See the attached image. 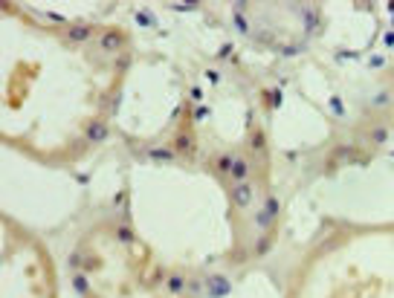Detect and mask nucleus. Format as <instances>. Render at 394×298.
<instances>
[{"instance_id": "1", "label": "nucleus", "mask_w": 394, "mask_h": 298, "mask_svg": "<svg viewBox=\"0 0 394 298\" xmlns=\"http://www.w3.org/2000/svg\"><path fill=\"white\" fill-rule=\"evenodd\" d=\"M357 157H359V151L354 148V145H339V148H334L331 154H327L324 171H334V168H339V165H348V162H354Z\"/></svg>"}, {"instance_id": "2", "label": "nucleus", "mask_w": 394, "mask_h": 298, "mask_svg": "<svg viewBox=\"0 0 394 298\" xmlns=\"http://www.w3.org/2000/svg\"><path fill=\"white\" fill-rule=\"evenodd\" d=\"M229 197H232V203H235L238 208H249V206H252L255 191H252V185H249V183H232Z\"/></svg>"}, {"instance_id": "3", "label": "nucleus", "mask_w": 394, "mask_h": 298, "mask_svg": "<svg viewBox=\"0 0 394 298\" xmlns=\"http://www.w3.org/2000/svg\"><path fill=\"white\" fill-rule=\"evenodd\" d=\"M246 177H249V160H246V157H241V154H235L229 180H232V183H246Z\"/></svg>"}, {"instance_id": "4", "label": "nucleus", "mask_w": 394, "mask_h": 298, "mask_svg": "<svg viewBox=\"0 0 394 298\" xmlns=\"http://www.w3.org/2000/svg\"><path fill=\"white\" fill-rule=\"evenodd\" d=\"M102 49H107V52H116V49H122L125 46V32H119V29H110V32L102 35Z\"/></svg>"}, {"instance_id": "5", "label": "nucleus", "mask_w": 394, "mask_h": 298, "mask_svg": "<svg viewBox=\"0 0 394 298\" xmlns=\"http://www.w3.org/2000/svg\"><path fill=\"white\" fill-rule=\"evenodd\" d=\"M90 38H93V26H87V23H76V26L67 29L70 44H84V41H90Z\"/></svg>"}, {"instance_id": "6", "label": "nucleus", "mask_w": 394, "mask_h": 298, "mask_svg": "<svg viewBox=\"0 0 394 298\" xmlns=\"http://www.w3.org/2000/svg\"><path fill=\"white\" fill-rule=\"evenodd\" d=\"M229 289H232V284L226 281V278H220V275H212V278H209V292H212V298L229 295Z\"/></svg>"}, {"instance_id": "7", "label": "nucleus", "mask_w": 394, "mask_h": 298, "mask_svg": "<svg viewBox=\"0 0 394 298\" xmlns=\"http://www.w3.org/2000/svg\"><path fill=\"white\" fill-rule=\"evenodd\" d=\"M368 104L374 107V110H388V107L394 104V93L391 90H377L374 96H371Z\"/></svg>"}, {"instance_id": "8", "label": "nucleus", "mask_w": 394, "mask_h": 298, "mask_svg": "<svg viewBox=\"0 0 394 298\" xmlns=\"http://www.w3.org/2000/svg\"><path fill=\"white\" fill-rule=\"evenodd\" d=\"M174 145H177V151H180L183 157H191V154H194V136H191V130H180Z\"/></svg>"}, {"instance_id": "9", "label": "nucleus", "mask_w": 394, "mask_h": 298, "mask_svg": "<svg viewBox=\"0 0 394 298\" xmlns=\"http://www.w3.org/2000/svg\"><path fill=\"white\" fill-rule=\"evenodd\" d=\"M165 289H168L171 295H180L185 289V275L183 272H168V275H165Z\"/></svg>"}, {"instance_id": "10", "label": "nucleus", "mask_w": 394, "mask_h": 298, "mask_svg": "<svg viewBox=\"0 0 394 298\" xmlns=\"http://www.w3.org/2000/svg\"><path fill=\"white\" fill-rule=\"evenodd\" d=\"M388 136H391V130H388L385 125H377V127H371V130H368V142L374 145V148L385 145V142H388Z\"/></svg>"}, {"instance_id": "11", "label": "nucleus", "mask_w": 394, "mask_h": 298, "mask_svg": "<svg viewBox=\"0 0 394 298\" xmlns=\"http://www.w3.org/2000/svg\"><path fill=\"white\" fill-rule=\"evenodd\" d=\"M87 139H90V142H102V139H107V125H104L102 119H96V122L87 125Z\"/></svg>"}, {"instance_id": "12", "label": "nucleus", "mask_w": 394, "mask_h": 298, "mask_svg": "<svg viewBox=\"0 0 394 298\" xmlns=\"http://www.w3.org/2000/svg\"><path fill=\"white\" fill-rule=\"evenodd\" d=\"M232 160H235V154H220V157H215V171H218V174H226V177H229Z\"/></svg>"}, {"instance_id": "13", "label": "nucleus", "mask_w": 394, "mask_h": 298, "mask_svg": "<svg viewBox=\"0 0 394 298\" xmlns=\"http://www.w3.org/2000/svg\"><path fill=\"white\" fill-rule=\"evenodd\" d=\"M270 249H273V235H264V238L252 246V258H264Z\"/></svg>"}, {"instance_id": "14", "label": "nucleus", "mask_w": 394, "mask_h": 298, "mask_svg": "<svg viewBox=\"0 0 394 298\" xmlns=\"http://www.w3.org/2000/svg\"><path fill=\"white\" fill-rule=\"evenodd\" d=\"M249 148L255 151V154H264L267 151V136H264V130H255L252 139H249Z\"/></svg>"}, {"instance_id": "15", "label": "nucleus", "mask_w": 394, "mask_h": 298, "mask_svg": "<svg viewBox=\"0 0 394 298\" xmlns=\"http://www.w3.org/2000/svg\"><path fill=\"white\" fill-rule=\"evenodd\" d=\"M264 211H267V214H270L273 220H276L278 211H281V203H278L276 197H267V200H264Z\"/></svg>"}, {"instance_id": "16", "label": "nucleus", "mask_w": 394, "mask_h": 298, "mask_svg": "<svg viewBox=\"0 0 394 298\" xmlns=\"http://www.w3.org/2000/svg\"><path fill=\"white\" fill-rule=\"evenodd\" d=\"M151 157L157 162H168V160H174V151L171 148H154L151 151Z\"/></svg>"}, {"instance_id": "17", "label": "nucleus", "mask_w": 394, "mask_h": 298, "mask_svg": "<svg viewBox=\"0 0 394 298\" xmlns=\"http://www.w3.org/2000/svg\"><path fill=\"white\" fill-rule=\"evenodd\" d=\"M73 287L79 289L81 295H87V289H90V287H87V278H84V272H76V275H73Z\"/></svg>"}, {"instance_id": "18", "label": "nucleus", "mask_w": 394, "mask_h": 298, "mask_svg": "<svg viewBox=\"0 0 394 298\" xmlns=\"http://www.w3.org/2000/svg\"><path fill=\"white\" fill-rule=\"evenodd\" d=\"M273 223H276V220L270 217V214H267L264 208H258V214H255V226H261V229H267V226H273Z\"/></svg>"}, {"instance_id": "19", "label": "nucleus", "mask_w": 394, "mask_h": 298, "mask_svg": "<svg viewBox=\"0 0 394 298\" xmlns=\"http://www.w3.org/2000/svg\"><path fill=\"white\" fill-rule=\"evenodd\" d=\"M116 241H122V243H130V241H134V232L127 229V226H119V229H116Z\"/></svg>"}, {"instance_id": "20", "label": "nucleus", "mask_w": 394, "mask_h": 298, "mask_svg": "<svg viewBox=\"0 0 394 298\" xmlns=\"http://www.w3.org/2000/svg\"><path fill=\"white\" fill-rule=\"evenodd\" d=\"M246 258H252V252H243V249H238V252L229 255V264H243Z\"/></svg>"}, {"instance_id": "21", "label": "nucleus", "mask_w": 394, "mask_h": 298, "mask_svg": "<svg viewBox=\"0 0 394 298\" xmlns=\"http://www.w3.org/2000/svg\"><path fill=\"white\" fill-rule=\"evenodd\" d=\"M81 264H84V255H81V252H73V255H70V266H73V269H79Z\"/></svg>"}, {"instance_id": "22", "label": "nucleus", "mask_w": 394, "mask_h": 298, "mask_svg": "<svg viewBox=\"0 0 394 298\" xmlns=\"http://www.w3.org/2000/svg\"><path fill=\"white\" fill-rule=\"evenodd\" d=\"M235 26H238L241 32H246V29H249V26H246V18H243V15H235Z\"/></svg>"}, {"instance_id": "23", "label": "nucleus", "mask_w": 394, "mask_h": 298, "mask_svg": "<svg viewBox=\"0 0 394 298\" xmlns=\"http://www.w3.org/2000/svg\"><path fill=\"white\" fill-rule=\"evenodd\" d=\"M137 21H139V23H145V26H151V23H154V18H151V15H142V12H139Z\"/></svg>"}]
</instances>
